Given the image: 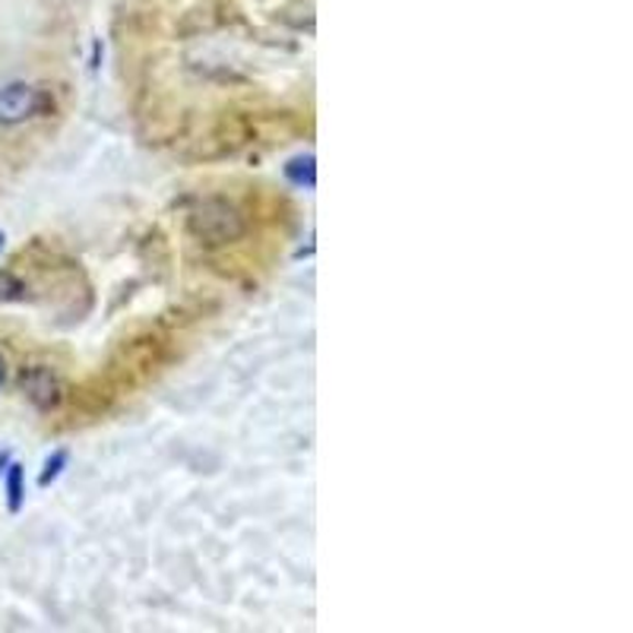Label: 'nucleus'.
Here are the masks:
<instances>
[{
	"mask_svg": "<svg viewBox=\"0 0 633 633\" xmlns=\"http://www.w3.org/2000/svg\"><path fill=\"white\" fill-rule=\"evenodd\" d=\"M190 231L206 244H228L244 234V216L234 203L222 197H209L190 212Z\"/></svg>",
	"mask_w": 633,
	"mask_h": 633,
	"instance_id": "1",
	"label": "nucleus"
},
{
	"mask_svg": "<svg viewBox=\"0 0 633 633\" xmlns=\"http://www.w3.org/2000/svg\"><path fill=\"white\" fill-rule=\"evenodd\" d=\"M42 108H45V96L32 83H23V79L0 83V127L25 124Z\"/></svg>",
	"mask_w": 633,
	"mask_h": 633,
	"instance_id": "2",
	"label": "nucleus"
},
{
	"mask_svg": "<svg viewBox=\"0 0 633 633\" xmlns=\"http://www.w3.org/2000/svg\"><path fill=\"white\" fill-rule=\"evenodd\" d=\"M20 386H23L25 400L35 405V408H42V412H51V408H57V403H61V380H57V374H54L51 368H45V364H29V368H23Z\"/></svg>",
	"mask_w": 633,
	"mask_h": 633,
	"instance_id": "3",
	"label": "nucleus"
},
{
	"mask_svg": "<svg viewBox=\"0 0 633 633\" xmlns=\"http://www.w3.org/2000/svg\"><path fill=\"white\" fill-rule=\"evenodd\" d=\"M25 501V472L20 462H10L7 466V506L10 513H20Z\"/></svg>",
	"mask_w": 633,
	"mask_h": 633,
	"instance_id": "4",
	"label": "nucleus"
},
{
	"mask_svg": "<svg viewBox=\"0 0 633 633\" xmlns=\"http://www.w3.org/2000/svg\"><path fill=\"white\" fill-rule=\"evenodd\" d=\"M285 175H288V181H292V184H298V187L314 190V184H317L314 155H298V159H292V162L285 165Z\"/></svg>",
	"mask_w": 633,
	"mask_h": 633,
	"instance_id": "5",
	"label": "nucleus"
},
{
	"mask_svg": "<svg viewBox=\"0 0 633 633\" xmlns=\"http://www.w3.org/2000/svg\"><path fill=\"white\" fill-rule=\"evenodd\" d=\"M67 462H70V454H67V450H54V454L45 459V469H42V476H39V484H42V488L54 484V481L61 479V472L67 469Z\"/></svg>",
	"mask_w": 633,
	"mask_h": 633,
	"instance_id": "6",
	"label": "nucleus"
},
{
	"mask_svg": "<svg viewBox=\"0 0 633 633\" xmlns=\"http://www.w3.org/2000/svg\"><path fill=\"white\" fill-rule=\"evenodd\" d=\"M20 292H23V285L17 279L10 273H0V298H20Z\"/></svg>",
	"mask_w": 633,
	"mask_h": 633,
	"instance_id": "7",
	"label": "nucleus"
},
{
	"mask_svg": "<svg viewBox=\"0 0 633 633\" xmlns=\"http://www.w3.org/2000/svg\"><path fill=\"white\" fill-rule=\"evenodd\" d=\"M7 466H10V454H7V450H0V472H3Z\"/></svg>",
	"mask_w": 633,
	"mask_h": 633,
	"instance_id": "8",
	"label": "nucleus"
},
{
	"mask_svg": "<svg viewBox=\"0 0 633 633\" xmlns=\"http://www.w3.org/2000/svg\"><path fill=\"white\" fill-rule=\"evenodd\" d=\"M7 378V361H3V354H0V383Z\"/></svg>",
	"mask_w": 633,
	"mask_h": 633,
	"instance_id": "9",
	"label": "nucleus"
},
{
	"mask_svg": "<svg viewBox=\"0 0 633 633\" xmlns=\"http://www.w3.org/2000/svg\"><path fill=\"white\" fill-rule=\"evenodd\" d=\"M3 244H7V234L0 231V251H3Z\"/></svg>",
	"mask_w": 633,
	"mask_h": 633,
	"instance_id": "10",
	"label": "nucleus"
}]
</instances>
